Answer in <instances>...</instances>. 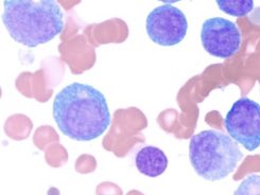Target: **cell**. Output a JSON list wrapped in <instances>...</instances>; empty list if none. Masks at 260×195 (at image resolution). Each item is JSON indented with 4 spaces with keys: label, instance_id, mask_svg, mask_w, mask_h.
Instances as JSON below:
<instances>
[{
    "label": "cell",
    "instance_id": "6da1fadb",
    "mask_svg": "<svg viewBox=\"0 0 260 195\" xmlns=\"http://www.w3.org/2000/svg\"><path fill=\"white\" fill-rule=\"evenodd\" d=\"M53 119L60 132L77 141L99 138L111 124V111L100 90L83 83L64 87L53 101Z\"/></svg>",
    "mask_w": 260,
    "mask_h": 195
},
{
    "label": "cell",
    "instance_id": "ba28073f",
    "mask_svg": "<svg viewBox=\"0 0 260 195\" xmlns=\"http://www.w3.org/2000/svg\"><path fill=\"white\" fill-rule=\"evenodd\" d=\"M217 5L221 11L231 16H246L254 8L252 0H217Z\"/></svg>",
    "mask_w": 260,
    "mask_h": 195
},
{
    "label": "cell",
    "instance_id": "5b68a950",
    "mask_svg": "<svg viewBox=\"0 0 260 195\" xmlns=\"http://www.w3.org/2000/svg\"><path fill=\"white\" fill-rule=\"evenodd\" d=\"M147 33L152 42L164 47L180 44L188 31V21L182 11L171 5L153 9L146 21Z\"/></svg>",
    "mask_w": 260,
    "mask_h": 195
},
{
    "label": "cell",
    "instance_id": "9c48e42d",
    "mask_svg": "<svg viewBox=\"0 0 260 195\" xmlns=\"http://www.w3.org/2000/svg\"><path fill=\"white\" fill-rule=\"evenodd\" d=\"M234 195H260V175L252 174L244 178Z\"/></svg>",
    "mask_w": 260,
    "mask_h": 195
},
{
    "label": "cell",
    "instance_id": "52a82bcc",
    "mask_svg": "<svg viewBox=\"0 0 260 195\" xmlns=\"http://www.w3.org/2000/svg\"><path fill=\"white\" fill-rule=\"evenodd\" d=\"M135 165L141 174L148 177H157L167 170L168 158L160 148L147 145L137 152Z\"/></svg>",
    "mask_w": 260,
    "mask_h": 195
},
{
    "label": "cell",
    "instance_id": "7a4b0ae2",
    "mask_svg": "<svg viewBox=\"0 0 260 195\" xmlns=\"http://www.w3.org/2000/svg\"><path fill=\"white\" fill-rule=\"evenodd\" d=\"M3 21L11 37L29 48L46 44L64 29V15L54 0H5Z\"/></svg>",
    "mask_w": 260,
    "mask_h": 195
},
{
    "label": "cell",
    "instance_id": "3957f363",
    "mask_svg": "<svg viewBox=\"0 0 260 195\" xmlns=\"http://www.w3.org/2000/svg\"><path fill=\"white\" fill-rule=\"evenodd\" d=\"M242 157L237 142L222 132L202 131L193 135L189 143V159L193 170L209 181L226 178Z\"/></svg>",
    "mask_w": 260,
    "mask_h": 195
},
{
    "label": "cell",
    "instance_id": "8992f818",
    "mask_svg": "<svg viewBox=\"0 0 260 195\" xmlns=\"http://www.w3.org/2000/svg\"><path fill=\"white\" fill-rule=\"evenodd\" d=\"M201 42L210 55L219 59H230L240 48L241 33L233 21L222 17H212L203 22Z\"/></svg>",
    "mask_w": 260,
    "mask_h": 195
},
{
    "label": "cell",
    "instance_id": "277c9868",
    "mask_svg": "<svg viewBox=\"0 0 260 195\" xmlns=\"http://www.w3.org/2000/svg\"><path fill=\"white\" fill-rule=\"evenodd\" d=\"M224 126L233 140L255 151L260 146V105L245 97L237 100L226 113Z\"/></svg>",
    "mask_w": 260,
    "mask_h": 195
}]
</instances>
